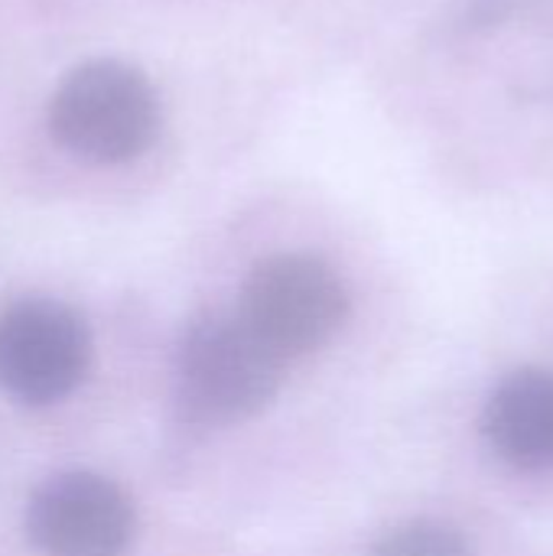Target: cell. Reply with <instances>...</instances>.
<instances>
[{"mask_svg": "<svg viewBox=\"0 0 553 556\" xmlns=\"http://www.w3.org/2000/svg\"><path fill=\"white\" fill-rule=\"evenodd\" d=\"M46 124L68 156L117 166L153 147L160 134V101L140 68L121 59H88L55 85Z\"/></svg>", "mask_w": 553, "mask_h": 556, "instance_id": "6da1fadb", "label": "cell"}, {"mask_svg": "<svg viewBox=\"0 0 553 556\" xmlns=\"http://www.w3.org/2000/svg\"><path fill=\"white\" fill-rule=\"evenodd\" d=\"M176 378L192 417L241 424L277 397L284 362L241 319L209 316L189 326L179 345Z\"/></svg>", "mask_w": 553, "mask_h": 556, "instance_id": "7a4b0ae2", "label": "cell"}, {"mask_svg": "<svg viewBox=\"0 0 553 556\" xmlns=\"http://www.w3.org/2000/svg\"><path fill=\"white\" fill-rule=\"evenodd\" d=\"M349 316L342 277L313 254H274L254 264L241 290V323L280 358L323 349Z\"/></svg>", "mask_w": 553, "mask_h": 556, "instance_id": "3957f363", "label": "cell"}, {"mask_svg": "<svg viewBox=\"0 0 553 556\" xmlns=\"http://www.w3.org/2000/svg\"><path fill=\"white\" fill-rule=\"evenodd\" d=\"M91 362L85 323L55 300H23L0 313V388L42 407L68 397Z\"/></svg>", "mask_w": 553, "mask_h": 556, "instance_id": "277c9868", "label": "cell"}, {"mask_svg": "<svg viewBox=\"0 0 553 556\" xmlns=\"http://www.w3.org/2000/svg\"><path fill=\"white\" fill-rule=\"evenodd\" d=\"M26 531L42 556H121L134 534V508L114 482L62 472L29 498Z\"/></svg>", "mask_w": 553, "mask_h": 556, "instance_id": "5b68a950", "label": "cell"}, {"mask_svg": "<svg viewBox=\"0 0 553 556\" xmlns=\"http://www.w3.org/2000/svg\"><path fill=\"white\" fill-rule=\"evenodd\" d=\"M489 446L515 469L553 472V375L521 368L489 397L482 414Z\"/></svg>", "mask_w": 553, "mask_h": 556, "instance_id": "8992f818", "label": "cell"}, {"mask_svg": "<svg viewBox=\"0 0 553 556\" xmlns=\"http://www.w3.org/2000/svg\"><path fill=\"white\" fill-rule=\"evenodd\" d=\"M372 556H473L466 541L433 521H414L398 531H391Z\"/></svg>", "mask_w": 553, "mask_h": 556, "instance_id": "52a82bcc", "label": "cell"}]
</instances>
